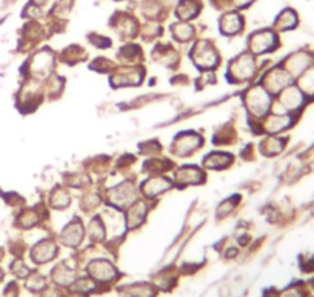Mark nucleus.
Returning <instances> with one entry per match:
<instances>
[{
	"instance_id": "1",
	"label": "nucleus",
	"mask_w": 314,
	"mask_h": 297,
	"mask_svg": "<svg viewBox=\"0 0 314 297\" xmlns=\"http://www.w3.org/2000/svg\"><path fill=\"white\" fill-rule=\"evenodd\" d=\"M90 272L94 279L100 280V282H107V280H111L114 275H116V271L114 268L108 263V262H103V260H99V262H93L91 266H90Z\"/></svg>"
},
{
	"instance_id": "4",
	"label": "nucleus",
	"mask_w": 314,
	"mask_h": 297,
	"mask_svg": "<svg viewBox=\"0 0 314 297\" xmlns=\"http://www.w3.org/2000/svg\"><path fill=\"white\" fill-rule=\"evenodd\" d=\"M54 256V248L50 243H40L36 248V252L33 251V259H36L37 262H48L51 257Z\"/></svg>"
},
{
	"instance_id": "5",
	"label": "nucleus",
	"mask_w": 314,
	"mask_h": 297,
	"mask_svg": "<svg viewBox=\"0 0 314 297\" xmlns=\"http://www.w3.org/2000/svg\"><path fill=\"white\" fill-rule=\"evenodd\" d=\"M302 88L308 94H314V70H309L302 79Z\"/></svg>"
},
{
	"instance_id": "2",
	"label": "nucleus",
	"mask_w": 314,
	"mask_h": 297,
	"mask_svg": "<svg viewBox=\"0 0 314 297\" xmlns=\"http://www.w3.org/2000/svg\"><path fill=\"white\" fill-rule=\"evenodd\" d=\"M271 40H273V36L271 33H259V34H254L253 40H251V45H253V50L254 53H263L269 48L271 45Z\"/></svg>"
},
{
	"instance_id": "3",
	"label": "nucleus",
	"mask_w": 314,
	"mask_h": 297,
	"mask_svg": "<svg viewBox=\"0 0 314 297\" xmlns=\"http://www.w3.org/2000/svg\"><path fill=\"white\" fill-rule=\"evenodd\" d=\"M302 102V96L297 90H286L282 96V103L289 108V110H294L300 105Z\"/></svg>"
},
{
	"instance_id": "6",
	"label": "nucleus",
	"mask_w": 314,
	"mask_h": 297,
	"mask_svg": "<svg viewBox=\"0 0 314 297\" xmlns=\"http://www.w3.org/2000/svg\"><path fill=\"white\" fill-rule=\"evenodd\" d=\"M0 277H2V272H0Z\"/></svg>"
}]
</instances>
